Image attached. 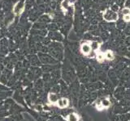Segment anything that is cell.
Here are the masks:
<instances>
[{
  "mask_svg": "<svg viewBox=\"0 0 130 121\" xmlns=\"http://www.w3.org/2000/svg\"><path fill=\"white\" fill-rule=\"evenodd\" d=\"M104 19L106 21H115L118 19V15L117 13H115L111 10H106L103 15Z\"/></svg>",
  "mask_w": 130,
  "mask_h": 121,
  "instance_id": "cell-1",
  "label": "cell"
},
{
  "mask_svg": "<svg viewBox=\"0 0 130 121\" xmlns=\"http://www.w3.org/2000/svg\"><path fill=\"white\" fill-rule=\"evenodd\" d=\"M81 51L85 56H89L92 52V48L89 43H83L81 46Z\"/></svg>",
  "mask_w": 130,
  "mask_h": 121,
  "instance_id": "cell-2",
  "label": "cell"
},
{
  "mask_svg": "<svg viewBox=\"0 0 130 121\" xmlns=\"http://www.w3.org/2000/svg\"><path fill=\"white\" fill-rule=\"evenodd\" d=\"M68 103H69V102L68 99H65L64 98V99H60L58 100L57 106L59 107V108H65L68 106Z\"/></svg>",
  "mask_w": 130,
  "mask_h": 121,
  "instance_id": "cell-3",
  "label": "cell"
},
{
  "mask_svg": "<svg viewBox=\"0 0 130 121\" xmlns=\"http://www.w3.org/2000/svg\"><path fill=\"white\" fill-rule=\"evenodd\" d=\"M48 99L50 101V103H57L58 100H59V97L54 93H50L48 95Z\"/></svg>",
  "mask_w": 130,
  "mask_h": 121,
  "instance_id": "cell-4",
  "label": "cell"
},
{
  "mask_svg": "<svg viewBox=\"0 0 130 121\" xmlns=\"http://www.w3.org/2000/svg\"><path fill=\"white\" fill-rule=\"evenodd\" d=\"M104 57H105L106 60H112L115 58V55H114V53L111 50H106L105 53H104Z\"/></svg>",
  "mask_w": 130,
  "mask_h": 121,
  "instance_id": "cell-5",
  "label": "cell"
},
{
  "mask_svg": "<svg viewBox=\"0 0 130 121\" xmlns=\"http://www.w3.org/2000/svg\"><path fill=\"white\" fill-rule=\"evenodd\" d=\"M67 120L68 121H79V117L76 113H72L70 115H68Z\"/></svg>",
  "mask_w": 130,
  "mask_h": 121,
  "instance_id": "cell-6",
  "label": "cell"
},
{
  "mask_svg": "<svg viewBox=\"0 0 130 121\" xmlns=\"http://www.w3.org/2000/svg\"><path fill=\"white\" fill-rule=\"evenodd\" d=\"M96 58L98 62H103L104 60H105V57H104V54L102 52H98L96 51Z\"/></svg>",
  "mask_w": 130,
  "mask_h": 121,
  "instance_id": "cell-7",
  "label": "cell"
},
{
  "mask_svg": "<svg viewBox=\"0 0 130 121\" xmlns=\"http://www.w3.org/2000/svg\"><path fill=\"white\" fill-rule=\"evenodd\" d=\"M100 104H101V106H102V108H107L111 105V102H110V100H109V99H106L103 100V101L101 102Z\"/></svg>",
  "mask_w": 130,
  "mask_h": 121,
  "instance_id": "cell-8",
  "label": "cell"
},
{
  "mask_svg": "<svg viewBox=\"0 0 130 121\" xmlns=\"http://www.w3.org/2000/svg\"><path fill=\"white\" fill-rule=\"evenodd\" d=\"M90 45H91L92 50H94L95 52L98 51V49L100 48V44L98 42H97V41H92V42L90 43Z\"/></svg>",
  "mask_w": 130,
  "mask_h": 121,
  "instance_id": "cell-9",
  "label": "cell"
},
{
  "mask_svg": "<svg viewBox=\"0 0 130 121\" xmlns=\"http://www.w3.org/2000/svg\"><path fill=\"white\" fill-rule=\"evenodd\" d=\"M122 13H123V15H129V14H130V9L129 7H124L122 10Z\"/></svg>",
  "mask_w": 130,
  "mask_h": 121,
  "instance_id": "cell-10",
  "label": "cell"
},
{
  "mask_svg": "<svg viewBox=\"0 0 130 121\" xmlns=\"http://www.w3.org/2000/svg\"><path fill=\"white\" fill-rule=\"evenodd\" d=\"M123 20H124V21L125 22H130V14L123 15Z\"/></svg>",
  "mask_w": 130,
  "mask_h": 121,
  "instance_id": "cell-11",
  "label": "cell"
}]
</instances>
